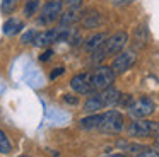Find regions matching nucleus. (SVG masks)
<instances>
[{
  "label": "nucleus",
  "mask_w": 159,
  "mask_h": 157,
  "mask_svg": "<svg viewBox=\"0 0 159 157\" xmlns=\"http://www.w3.org/2000/svg\"><path fill=\"white\" fill-rule=\"evenodd\" d=\"M128 41V34L120 31V33H115L113 36H110L96 51H93V56H91V61L93 63H99L101 60H104L110 55H118L121 53V50L125 48Z\"/></svg>",
  "instance_id": "f257e3e1"
},
{
  "label": "nucleus",
  "mask_w": 159,
  "mask_h": 157,
  "mask_svg": "<svg viewBox=\"0 0 159 157\" xmlns=\"http://www.w3.org/2000/svg\"><path fill=\"white\" fill-rule=\"evenodd\" d=\"M115 80V72L110 67H98L96 70L91 74V84H93V91H104V89L111 87Z\"/></svg>",
  "instance_id": "f03ea898"
},
{
  "label": "nucleus",
  "mask_w": 159,
  "mask_h": 157,
  "mask_svg": "<svg viewBox=\"0 0 159 157\" xmlns=\"http://www.w3.org/2000/svg\"><path fill=\"white\" fill-rule=\"evenodd\" d=\"M159 132V123L151 119H135L128 126V133L132 137H149Z\"/></svg>",
  "instance_id": "7ed1b4c3"
},
{
  "label": "nucleus",
  "mask_w": 159,
  "mask_h": 157,
  "mask_svg": "<svg viewBox=\"0 0 159 157\" xmlns=\"http://www.w3.org/2000/svg\"><path fill=\"white\" fill-rule=\"evenodd\" d=\"M99 130L108 133H118L123 130V116L120 114L118 111H108L103 114L101 118V125Z\"/></svg>",
  "instance_id": "20e7f679"
},
{
  "label": "nucleus",
  "mask_w": 159,
  "mask_h": 157,
  "mask_svg": "<svg viewBox=\"0 0 159 157\" xmlns=\"http://www.w3.org/2000/svg\"><path fill=\"white\" fill-rule=\"evenodd\" d=\"M154 109H156V106L152 102V99L140 97V99L132 102V106L128 108V114L134 116L135 119H142L145 116H149L151 113H154Z\"/></svg>",
  "instance_id": "39448f33"
},
{
  "label": "nucleus",
  "mask_w": 159,
  "mask_h": 157,
  "mask_svg": "<svg viewBox=\"0 0 159 157\" xmlns=\"http://www.w3.org/2000/svg\"><path fill=\"white\" fill-rule=\"evenodd\" d=\"M62 14V0H48L41 9V17L39 22L43 24H50L53 20H57Z\"/></svg>",
  "instance_id": "423d86ee"
},
{
  "label": "nucleus",
  "mask_w": 159,
  "mask_h": 157,
  "mask_svg": "<svg viewBox=\"0 0 159 157\" xmlns=\"http://www.w3.org/2000/svg\"><path fill=\"white\" fill-rule=\"evenodd\" d=\"M134 63H135V53L134 51H121V53H118V56L113 60L111 68H113L115 74H123V72H127Z\"/></svg>",
  "instance_id": "0eeeda50"
},
{
  "label": "nucleus",
  "mask_w": 159,
  "mask_h": 157,
  "mask_svg": "<svg viewBox=\"0 0 159 157\" xmlns=\"http://www.w3.org/2000/svg\"><path fill=\"white\" fill-rule=\"evenodd\" d=\"M70 87L79 94H89L93 92V84H91V74L84 72V74H77L70 80Z\"/></svg>",
  "instance_id": "6e6552de"
},
{
  "label": "nucleus",
  "mask_w": 159,
  "mask_h": 157,
  "mask_svg": "<svg viewBox=\"0 0 159 157\" xmlns=\"http://www.w3.org/2000/svg\"><path fill=\"white\" fill-rule=\"evenodd\" d=\"M22 27H24V24H22L21 19H17V17H11V19H7L4 22L2 31H4L5 36H14V34H17Z\"/></svg>",
  "instance_id": "1a4fd4ad"
},
{
  "label": "nucleus",
  "mask_w": 159,
  "mask_h": 157,
  "mask_svg": "<svg viewBox=\"0 0 159 157\" xmlns=\"http://www.w3.org/2000/svg\"><path fill=\"white\" fill-rule=\"evenodd\" d=\"M104 108V101L101 94H93L86 102H84V111L86 113H96Z\"/></svg>",
  "instance_id": "9d476101"
},
{
  "label": "nucleus",
  "mask_w": 159,
  "mask_h": 157,
  "mask_svg": "<svg viewBox=\"0 0 159 157\" xmlns=\"http://www.w3.org/2000/svg\"><path fill=\"white\" fill-rule=\"evenodd\" d=\"M57 34H58V31H55V29L36 34L34 44H36V46H48V44H52V43H55V41H57Z\"/></svg>",
  "instance_id": "9b49d317"
},
{
  "label": "nucleus",
  "mask_w": 159,
  "mask_h": 157,
  "mask_svg": "<svg viewBox=\"0 0 159 157\" xmlns=\"http://www.w3.org/2000/svg\"><path fill=\"white\" fill-rule=\"evenodd\" d=\"M106 39H108V36H106L104 33L93 34V36H91L89 39H87L86 43H84V48H86L87 51H91V53H93V51H96L98 48H99V46H101V44H103Z\"/></svg>",
  "instance_id": "f8f14e48"
},
{
  "label": "nucleus",
  "mask_w": 159,
  "mask_h": 157,
  "mask_svg": "<svg viewBox=\"0 0 159 157\" xmlns=\"http://www.w3.org/2000/svg\"><path fill=\"white\" fill-rule=\"evenodd\" d=\"M101 96H103L104 106H113V104H116V102H120V99H121L120 91H118V89H115V87L104 89V91L101 92Z\"/></svg>",
  "instance_id": "ddd939ff"
},
{
  "label": "nucleus",
  "mask_w": 159,
  "mask_h": 157,
  "mask_svg": "<svg viewBox=\"0 0 159 157\" xmlns=\"http://www.w3.org/2000/svg\"><path fill=\"white\" fill-rule=\"evenodd\" d=\"M101 118H103V114H91V116H86V118L80 119L79 125H80V128H84V130L99 128V125H101Z\"/></svg>",
  "instance_id": "4468645a"
},
{
  "label": "nucleus",
  "mask_w": 159,
  "mask_h": 157,
  "mask_svg": "<svg viewBox=\"0 0 159 157\" xmlns=\"http://www.w3.org/2000/svg\"><path fill=\"white\" fill-rule=\"evenodd\" d=\"M80 17H82V16H80V12H77V10H75V7H70V10H67V12L62 16V27H65L67 24L77 22Z\"/></svg>",
  "instance_id": "2eb2a0df"
},
{
  "label": "nucleus",
  "mask_w": 159,
  "mask_h": 157,
  "mask_svg": "<svg viewBox=\"0 0 159 157\" xmlns=\"http://www.w3.org/2000/svg\"><path fill=\"white\" fill-rule=\"evenodd\" d=\"M145 41H147V31H145L144 26H139L135 29V46L142 48L145 44Z\"/></svg>",
  "instance_id": "dca6fc26"
},
{
  "label": "nucleus",
  "mask_w": 159,
  "mask_h": 157,
  "mask_svg": "<svg viewBox=\"0 0 159 157\" xmlns=\"http://www.w3.org/2000/svg\"><path fill=\"white\" fill-rule=\"evenodd\" d=\"M0 152L2 154H9L11 152V142H9V138L5 137V133L0 130Z\"/></svg>",
  "instance_id": "f3484780"
},
{
  "label": "nucleus",
  "mask_w": 159,
  "mask_h": 157,
  "mask_svg": "<svg viewBox=\"0 0 159 157\" xmlns=\"http://www.w3.org/2000/svg\"><path fill=\"white\" fill-rule=\"evenodd\" d=\"M14 9H16V0H2V3H0V10L4 14L14 12Z\"/></svg>",
  "instance_id": "a211bd4d"
},
{
  "label": "nucleus",
  "mask_w": 159,
  "mask_h": 157,
  "mask_svg": "<svg viewBox=\"0 0 159 157\" xmlns=\"http://www.w3.org/2000/svg\"><path fill=\"white\" fill-rule=\"evenodd\" d=\"M98 22H99V14H98V12L89 14V17H86V19H84V24H86V27H94Z\"/></svg>",
  "instance_id": "6ab92c4d"
},
{
  "label": "nucleus",
  "mask_w": 159,
  "mask_h": 157,
  "mask_svg": "<svg viewBox=\"0 0 159 157\" xmlns=\"http://www.w3.org/2000/svg\"><path fill=\"white\" fill-rule=\"evenodd\" d=\"M36 9H38V0H29V2L26 3V7H24V14L28 17H31L33 14L36 12Z\"/></svg>",
  "instance_id": "aec40b11"
},
{
  "label": "nucleus",
  "mask_w": 159,
  "mask_h": 157,
  "mask_svg": "<svg viewBox=\"0 0 159 157\" xmlns=\"http://www.w3.org/2000/svg\"><path fill=\"white\" fill-rule=\"evenodd\" d=\"M34 39H36V33L33 29H29L28 33H24L22 34V38H21V41L24 44H28V43H34Z\"/></svg>",
  "instance_id": "412c9836"
},
{
  "label": "nucleus",
  "mask_w": 159,
  "mask_h": 157,
  "mask_svg": "<svg viewBox=\"0 0 159 157\" xmlns=\"http://www.w3.org/2000/svg\"><path fill=\"white\" fill-rule=\"evenodd\" d=\"M137 157H159V152H156V150H144Z\"/></svg>",
  "instance_id": "4be33fe9"
},
{
  "label": "nucleus",
  "mask_w": 159,
  "mask_h": 157,
  "mask_svg": "<svg viewBox=\"0 0 159 157\" xmlns=\"http://www.w3.org/2000/svg\"><path fill=\"white\" fill-rule=\"evenodd\" d=\"M63 72H65V68H63V67H58V68H57V70H53L52 74H50V78H52V80H53V78H57V77H58V75H62Z\"/></svg>",
  "instance_id": "5701e85b"
},
{
  "label": "nucleus",
  "mask_w": 159,
  "mask_h": 157,
  "mask_svg": "<svg viewBox=\"0 0 159 157\" xmlns=\"http://www.w3.org/2000/svg\"><path fill=\"white\" fill-rule=\"evenodd\" d=\"M134 0H111V3L116 7H123V5H128V3H132Z\"/></svg>",
  "instance_id": "b1692460"
},
{
  "label": "nucleus",
  "mask_w": 159,
  "mask_h": 157,
  "mask_svg": "<svg viewBox=\"0 0 159 157\" xmlns=\"http://www.w3.org/2000/svg\"><path fill=\"white\" fill-rule=\"evenodd\" d=\"M63 2H65L69 7H79L80 3H82V0H63Z\"/></svg>",
  "instance_id": "393cba45"
},
{
  "label": "nucleus",
  "mask_w": 159,
  "mask_h": 157,
  "mask_svg": "<svg viewBox=\"0 0 159 157\" xmlns=\"http://www.w3.org/2000/svg\"><path fill=\"white\" fill-rule=\"evenodd\" d=\"M52 55H53V51H52V50H46L43 55H39V60H41V61H46L50 56H52Z\"/></svg>",
  "instance_id": "a878e982"
},
{
  "label": "nucleus",
  "mask_w": 159,
  "mask_h": 157,
  "mask_svg": "<svg viewBox=\"0 0 159 157\" xmlns=\"http://www.w3.org/2000/svg\"><path fill=\"white\" fill-rule=\"evenodd\" d=\"M63 99H65L67 102H70V104H77V99L75 97H69V96H65Z\"/></svg>",
  "instance_id": "bb28decb"
},
{
  "label": "nucleus",
  "mask_w": 159,
  "mask_h": 157,
  "mask_svg": "<svg viewBox=\"0 0 159 157\" xmlns=\"http://www.w3.org/2000/svg\"><path fill=\"white\" fill-rule=\"evenodd\" d=\"M104 157H125L123 154H110V155H104Z\"/></svg>",
  "instance_id": "cd10ccee"
},
{
  "label": "nucleus",
  "mask_w": 159,
  "mask_h": 157,
  "mask_svg": "<svg viewBox=\"0 0 159 157\" xmlns=\"http://www.w3.org/2000/svg\"><path fill=\"white\" fill-rule=\"evenodd\" d=\"M156 147H159V135L156 137Z\"/></svg>",
  "instance_id": "c85d7f7f"
},
{
  "label": "nucleus",
  "mask_w": 159,
  "mask_h": 157,
  "mask_svg": "<svg viewBox=\"0 0 159 157\" xmlns=\"http://www.w3.org/2000/svg\"><path fill=\"white\" fill-rule=\"evenodd\" d=\"M19 157H26V155H19Z\"/></svg>",
  "instance_id": "c756f323"
}]
</instances>
